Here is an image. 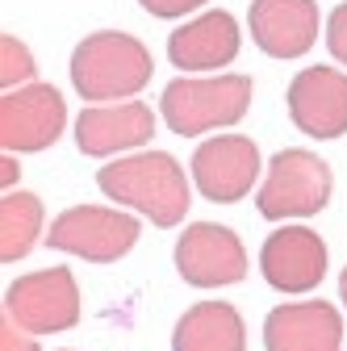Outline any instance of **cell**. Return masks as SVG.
<instances>
[{
	"label": "cell",
	"mask_w": 347,
	"mask_h": 351,
	"mask_svg": "<svg viewBox=\"0 0 347 351\" xmlns=\"http://www.w3.org/2000/svg\"><path fill=\"white\" fill-rule=\"evenodd\" d=\"M264 347L268 351H339L343 347L339 310L326 301L280 305L264 322Z\"/></svg>",
	"instance_id": "obj_15"
},
{
	"label": "cell",
	"mask_w": 347,
	"mask_h": 351,
	"mask_svg": "<svg viewBox=\"0 0 347 351\" xmlns=\"http://www.w3.org/2000/svg\"><path fill=\"white\" fill-rule=\"evenodd\" d=\"M0 351H38L34 330H25L13 314H5V322H0Z\"/></svg>",
	"instance_id": "obj_20"
},
{
	"label": "cell",
	"mask_w": 347,
	"mask_h": 351,
	"mask_svg": "<svg viewBox=\"0 0 347 351\" xmlns=\"http://www.w3.org/2000/svg\"><path fill=\"white\" fill-rule=\"evenodd\" d=\"M63 130H67V105L59 97V88L51 84L9 88L5 101H0V147L13 155L59 143Z\"/></svg>",
	"instance_id": "obj_6"
},
{
	"label": "cell",
	"mask_w": 347,
	"mask_h": 351,
	"mask_svg": "<svg viewBox=\"0 0 347 351\" xmlns=\"http://www.w3.org/2000/svg\"><path fill=\"white\" fill-rule=\"evenodd\" d=\"M29 75H34V55H29V47L21 38H0V88H21V84H29Z\"/></svg>",
	"instance_id": "obj_18"
},
{
	"label": "cell",
	"mask_w": 347,
	"mask_h": 351,
	"mask_svg": "<svg viewBox=\"0 0 347 351\" xmlns=\"http://www.w3.org/2000/svg\"><path fill=\"white\" fill-rule=\"evenodd\" d=\"M17 176H21V171H17V159H13V151H5V163H0V180H5V193L17 184Z\"/></svg>",
	"instance_id": "obj_22"
},
{
	"label": "cell",
	"mask_w": 347,
	"mask_h": 351,
	"mask_svg": "<svg viewBox=\"0 0 347 351\" xmlns=\"http://www.w3.org/2000/svg\"><path fill=\"white\" fill-rule=\"evenodd\" d=\"M259 268L280 293H310L326 276V243L310 226H280L259 251Z\"/></svg>",
	"instance_id": "obj_12"
},
{
	"label": "cell",
	"mask_w": 347,
	"mask_h": 351,
	"mask_svg": "<svg viewBox=\"0 0 347 351\" xmlns=\"http://www.w3.org/2000/svg\"><path fill=\"white\" fill-rule=\"evenodd\" d=\"M247 29L268 59L310 55L318 38V5L314 0H251Z\"/></svg>",
	"instance_id": "obj_13"
},
{
	"label": "cell",
	"mask_w": 347,
	"mask_h": 351,
	"mask_svg": "<svg viewBox=\"0 0 347 351\" xmlns=\"http://www.w3.org/2000/svg\"><path fill=\"white\" fill-rule=\"evenodd\" d=\"M326 47H331V55L347 67V5H339V9L331 13V21H326Z\"/></svg>",
	"instance_id": "obj_21"
},
{
	"label": "cell",
	"mask_w": 347,
	"mask_h": 351,
	"mask_svg": "<svg viewBox=\"0 0 347 351\" xmlns=\"http://www.w3.org/2000/svg\"><path fill=\"white\" fill-rule=\"evenodd\" d=\"M289 117L310 138L347 134V75L339 67H306L289 84Z\"/></svg>",
	"instance_id": "obj_10"
},
{
	"label": "cell",
	"mask_w": 347,
	"mask_h": 351,
	"mask_svg": "<svg viewBox=\"0 0 347 351\" xmlns=\"http://www.w3.org/2000/svg\"><path fill=\"white\" fill-rule=\"evenodd\" d=\"M176 272L193 289H222L239 285L247 276V251L243 239L230 226L218 222H197L176 243Z\"/></svg>",
	"instance_id": "obj_8"
},
{
	"label": "cell",
	"mask_w": 347,
	"mask_h": 351,
	"mask_svg": "<svg viewBox=\"0 0 347 351\" xmlns=\"http://www.w3.org/2000/svg\"><path fill=\"white\" fill-rule=\"evenodd\" d=\"M155 138V113L143 101H109L93 105L75 117V147L93 159L117 155V151H134Z\"/></svg>",
	"instance_id": "obj_11"
},
{
	"label": "cell",
	"mask_w": 347,
	"mask_h": 351,
	"mask_svg": "<svg viewBox=\"0 0 347 351\" xmlns=\"http://www.w3.org/2000/svg\"><path fill=\"white\" fill-rule=\"evenodd\" d=\"M38 230H42V201L34 193H5V201H0V259L17 263L21 255H29Z\"/></svg>",
	"instance_id": "obj_17"
},
{
	"label": "cell",
	"mask_w": 347,
	"mask_h": 351,
	"mask_svg": "<svg viewBox=\"0 0 347 351\" xmlns=\"http://www.w3.org/2000/svg\"><path fill=\"white\" fill-rule=\"evenodd\" d=\"M326 201H331V167L318 155L301 151V147L280 151L268 167L264 189L255 193L259 213L272 217V222H285V217H314Z\"/></svg>",
	"instance_id": "obj_4"
},
{
	"label": "cell",
	"mask_w": 347,
	"mask_h": 351,
	"mask_svg": "<svg viewBox=\"0 0 347 351\" xmlns=\"http://www.w3.org/2000/svg\"><path fill=\"white\" fill-rule=\"evenodd\" d=\"M97 184L109 201H121L130 209L147 213L155 226H176L180 217L189 213V180L180 163L163 155V151H151V155H125V159H113L97 171Z\"/></svg>",
	"instance_id": "obj_2"
},
{
	"label": "cell",
	"mask_w": 347,
	"mask_h": 351,
	"mask_svg": "<svg viewBox=\"0 0 347 351\" xmlns=\"http://www.w3.org/2000/svg\"><path fill=\"white\" fill-rule=\"evenodd\" d=\"M155 75V59L134 34L121 29H101L88 34L71 51V84L84 101L109 105V101H130L139 97Z\"/></svg>",
	"instance_id": "obj_1"
},
{
	"label": "cell",
	"mask_w": 347,
	"mask_h": 351,
	"mask_svg": "<svg viewBox=\"0 0 347 351\" xmlns=\"http://www.w3.org/2000/svg\"><path fill=\"white\" fill-rule=\"evenodd\" d=\"M251 109V80L247 75H180L163 88L159 113L171 134L197 138L209 130L243 121Z\"/></svg>",
	"instance_id": "obj_3"
},
{
	"label": "cell",
	"mask_w": 347,
	"mask_h": 351,
	"mask_svg": "<svg viewBox=\"0 0 347 351\" xmlns=\"http://www.w3.org/2000/svg\"><path fill=\"white\" fill-rule=\"evenodd\" d=\"M47 243L55 251L80 255L88 263H117L139 243V222L130 213H117L105 205H75V209H63L51 222Z\"/></svg>",
	"instance_id": "obj_5"
},
{
	"label": "cell",
	"mask_w": 347,
	"mask_h": 351,
	"mask_svg": "<svg viewBox=\"0 0 347 351\" xmlns=\"http://www.w3.org/2000/svg\"><path fill=\"white\" fill-rule=\"evenodd\" d=\"M259 176V151L243 134H218L193 151V184L201 189L205 201L230 205L243 193L255 189Z\"/></svg>",
	"instance_id": "obj_9"
},
{
	"label": "cell",
	"mask_w": 347,
	"mask_h": 351,
	"mask_svg": "<svg viewBox=\"0 0 347 351\" xmlns=\"http://www.w3.org/2000/svg\"><path fill=\"white\" fill-rule=\"evenodd\" d=\"M139 5H143L151 17H159V21H176V17L197 13L201 5H209V0H139Z\"/></svg>",
	"instance_id": "obj_19"
},
{
	"label": "cell",
	"mask_w": 347,
	"mask_h": 351,
	"mask_svg": "<svg viewBox=\"0 0 347 351\" xmlns=\"http://www.w3.org/2000/svg\"><path fill=\"white\" fill-rule=\"evenodd\" d=\"M239 21L226 13V9H209L184 25H176V34L167 38V59L171 67L180 71H193V75H209L226 67L235 55H239Z\"/></svg>",
	"instance_id": "obj_14"
},
{
	"label": "cell",
	"mask_w": 347,
	"mask_h": 351,
	"mask_svg": "<svg viewBox=\"0 0 347 351\" xmlns=\"http://www.w3.org/2000/svg\"><path fill=\"white\" fill-rule=\"evenodd\" d=\"M171 351H247V330L235 305L201 301L176 322Z\"/></svg>",
	"instance_id": "obj_16"
},
{
	"label": "cell",
	"mask_w": 347,
	"mask_h": 351,
	"mask_svg": "<svg viewBox=\"0 0 347 351\" xmlns=\"http://www.w3.org/2000/svg\"><path fill=\"white\" fill-rule=\"evenodd\" d=\"M339 297H343V305H347V268H343V276H339Z\"/></svg>",
	"instance_id": "obj_23"
},
{
	"label": "cell",
	"mask_w": 347,
	"mask_h": 351,
	"mask_svg": "<svg viewBox=\"0 0 347 351\" xmlns=\"http://www.w3.org/2000/svg\"><path fill=\"white\" fill-rule=\"evenodd\" d=\"M5 314H13L34 335H59L80 318V289L67 268H42L17 276L5 293Z\"/></svg>",
	"instance_id": "obj_7"
}]
</instances>
